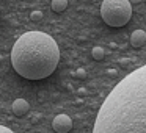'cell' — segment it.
Returning <instances> with one entry per match:
<instances>
[{
    "label": "cell",
    "instance_id": "obj_1",
    "mask_svg": "<svg viewBox=\"0 0 146 133\" xmlns=\"http://www.w3.org/2000/svg\"><path fill=\"white\" fill-rule=\"evenodd\" d=\"M93 133H146V64L110 91L99 108Z\"/></svg>",
    "mask_w": 146,
    "mask_h": 133
},
{
    "label": "cell",
    "instance_id": "obj_2",
    "mask_svg": "<svg viewBox=\"0 0 146 133\" xmlns=\"http://www.w3.org/2000/svg\"><path fill=\"white\" fill-rule=\"evenodd\" d=\"M60 49L50 35L42 32H27L14 42L11 64L21 77L27 80L47 78L57 69Z\"/></svg>",
    "mask_w": 146,
    "mask_h": 133
},
{
    "label": "cell",
    "instance_id": "obj_3",
    "mask_svg": "<svg viewBox=\"0 0 146 133\" xmlns=\"http://www.w3.org/2000/svg\"><path fill=\"white\" fill-rule=\"evenodd\" d=\"M101 16L107 25L124 27L132 17V5L129 0H104L101 5Z\"/></svg>",
    "mask_w": 146,
    "mask_h": 133
},
{
    "label": "cell",
    "instance_id": "obj_4",
    "mask_svg": "<svg viewBox=\"0 0 146 133\" xmlns=\"http://www.w3.org/2000/svg\"><path fill=\"white\" fill-rule=\"evenodd\" d=\"M52 128L55 133H69L72 128V119L68 114H58L52 120Z\"/></svg>",
    "mask_w": 146,
    "mask_h": 133
},
{
    "label": "cell",
    "instance_id": "obj_5",
    "mask_svg": "<svg viewBox=\"0 0 146 133\" xmlns=\"http://www.w3.org/2000/svg\"><path fill=\"white\" fill-rule=\"evenodd\" d=\"M29 110H30V103L25 99H16L13 102V113L16 116H24V114L29 113Z\"/></svg>",
    "mask_w": 146,
    "mask_h": 133
},
{
    "label": "cell",
    "instance_id": "obj_6",
    "mask_svg": "<svg viewBox=\"0 0 146 133\" xmlns=\"http://www.w3.org/2000/svg\"><path fill=\"white\" fill-rule=\"evenodd\" d=\"M146 42V33L143 30H135V32L130 35V44L133 47H143Z\"/></svg>",
    "mask_w": 146,
    "mask_h": 133
},
{
    "label": "cell",
    "instance_id": "obj_7",
    "mask_svg": "<svg viewBox=\"0 0 146 133\" xmlns=\"http://www.w3.org/2000/svg\"><path fill=\"white\" fill-rule=\"evenodd\" d=\"M50 8H52V11H55V13H63V11L68 8V0H52Z\"/></svg>",
    "mask_w": 146,
    "mask_h": 133
},
{
    "label": "cell",
    "instance_id": "obj_8",
    "mask_svg": "<svg viewBox=\"0 0 146 133\" xmlns=\"http://www.w3.org/2000/svg\"><path fill=\"white\" fill-rule=\"evenodd\" d=\"M91 57L94 58L96 61H101V60H104V57H105V52H104V49L102 47H93V50H91Z\"/></svg>",
    "mask_w": 146,
    "mask_h": 133
},
{
    "label": "cell",
    "instance_id": "obj_9",
    "mask_svg": "<svg viewBox=\"0 0 146 133\" xmlns=\"http://www.w3.org/2000/svg\"><path fill=\"white\" fill-rule=\"evenodd\" d=\"M30 20H32V22H39V20H42V11H32V13H30Z\"/></svg>",
    "mask_w": 146,
    "mask_h": 133
},
{
    "label": "cell",
    "instance_id": "obj_10",
    "mask_svg": "<svg viewBox=\"0 0 146 133\" xmlns=\"http://www.w3.org/2000/svg\"><path fill=\"white\" fill-rule=\"evenodd\" d=\"M76 75L79 77V78H86V72H85V69H82V67H80V69H77V70H76Z\"/></svg>",
    "mask_w": 146,
    "mask_h": 133
},
{
    "label": "cell",
    "instance_id": "obj_11",
    "mask_svg": "<svg viewBox=\"0 0 146 133\" xmlns=\"http://www.w3.org/2000/svg\"><path fill=\"white\" fill-rule=\"evenodd\" d=\"M0 133H14V132L10 130L8 127H5V125H0Z\"/></svg>",
    "mask_w": 146,
    "mask_h": 133
}]
</instances>
